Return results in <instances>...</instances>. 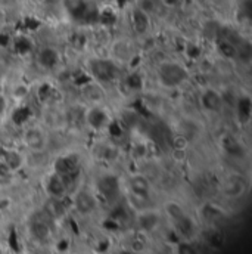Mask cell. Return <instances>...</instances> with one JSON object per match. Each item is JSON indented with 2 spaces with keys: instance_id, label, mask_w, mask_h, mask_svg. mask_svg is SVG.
<instances>
[{
  "instance_id": "cell-1",
  "label": "cell",
  "mask_w": 252,
  "mask_h": 254,
  "mask_svg": "<svg viewBox=\"0 0 252 254\" xmlns=\"http://www.w3.org/2000/svg\"><path fill=\"white\" fill-rule=\"evenodd\" d=\"M158 81L168 89L179 87L189 80V71L185 65L176 61H165L158 66Z\"/></svg>"
},
{
  "instance_id": "cell-2",
  "label": "cell",
  "mask_w": 252,
  "mask_h": 254,
  "mask_svg": "<svg viewBox=\"0 0 252 254\" xmlns=\"http://www.w3.org/2000/svg\"><path fill=\"white\" fill-rule=\"evenodd\" d=\"M89 72H90L92 78L95 81H98V83H111L120 74L115 61H112V60H102V58L90 60V63H89Z\"/></svg>"
},
{
  "instance_id": "cell-3",
  "label": "cell",
  "mask_w": 252,
  "mask_h": 254,
  "mask_svg": "<svg viewBox=\"0 0 252 254\" xmlns=\"http://www.w3.org/2000/svg\"><path fill=\"white\" fill-rule=\"evenodd\" d=\"M50 220L52 219L45 213V210H43V214L34 216L28 223V232H30L31 238H34L39 243L48 241L52 235V229H50V223H49Z\"/></svg>"
},
{
  "instance_id": "cell-4",
  "label": "cell",
  "mask_w": 252,
  "mask_h": 254,
  "mask_svg": "<svg viewBox=\"0 0 252 254\" xmlns=\"http://www.w3.org/2000/svg\"><path fill=\"white\" fill-rule=\"evenodd\" d=\"M74 208L81 214V216H90L98 210L99 201L96 198V195L90 190H77V193L74 195L72 199Z\"/></svg>"
},
{
  "instance_id": "cell-5",
  "label": "cell",
  "mask_w": 252,
  "mask_h": 254,
  "mask_svg": "<svg viewBox=\"0 0 252 254\" xmlns=\"http://www.w3.org/2000/svg\"><path fill=\"white\" fill-rule=\"evenodd\" d=\"M24 145L33 152H43L48 146V136L40 127H28L22 133Z\"/></svg>"
},
{
  "instance_id": "cell-6",
  "label": "cell",
  "mask_w": 252,
  "mask_h": 254,
  "mask_svg": "<svg viewBox=\"0 0 252 254\" xmlns=\"http://www.w3.org/2000/svg\"><path fill=\"white\" fill-rule=\"evenodd\" d=\"M128 188H130V193L134 199L145 202L151 196L152 185L145 175H133L128 179Z\"/></svg>"
},
{
  "instance_id": "cell-7",
  "label": "cell",
  "mask_w": 252,
  "mask_h": 254,
  "mask_svg": "<svg viewBox=\"0 0 252 254\" xmlns=\"http://www.w3.org/2000/svg\"><path fill=\"white\" fill-rule=\"evenodd\" d=\"M109 120H111L109 116L106 114V111L99 104H93L84 111V122H86L87 126L93 128V130L105 128L108 126Z\"/></svg>"
},
{
  "instance_id": "cell-8",
  "label": "cell",
  "mask_w": 252,
  "mask_h": 254,
  "mask_svg": "<svg viewBox=\"0 0 252 254\" xmlns=\"http://www.w3.org/2000/svg\"><path fill=\"white\" fill-rule=\"evenodd\" d=\"M53 172L59 176H68L80 173V161L75 154H66L61 155L53 163Z\"/></svg>"
},
{
  "instance_id": "cell-9",
  "label": "cell",
  "mask_w": 252,
  "mask_h": 254,
  "mask_svg": "<svg viewBox=\"0 0 252 254\" xmlns=\"http://www.w3.org/2000/svg\"><path fill=\"white\" fill-rule=\"evenodd\" d=\"M45 190L48 192L49 198H56V199H63L68 195V187L65 184L62 176H59L58 173L52 172L45 184Z\"/></svg>"
},
{
  "instance_id": "cell-10",
  "label": "cell",
  "mask_w": 252,
  "mask_h": 254,
  "mask_svg": "<svg viewBox=\"0 0 252 254\" xmlns=\"http://www.w3.org/2000/svg\"><path fill=\"white\" fill-rule=\"evenodd\" d=\"M201 105L209 113H220L223 110L224 99L215 89H205L201 95Z\"/></svg>"
},
{
  "instance_id": "cell-11",
  "label": "cell",
  "mask_w": 252,
  "mask_h": 254,
  "mask_svg": "<svg viewBox=\"0 0 252 254\" xmlns=\"http://www.w3.org/2000/svg\"><path fill=\"white\" fill-rule=\"evenodd\" d=\"M130 19H131V25L133 30L137 34H146L151 28V15L145 13L143 10H140L139 7H133L130 12Z\"/></svg>"
},
{
  "instance_id": "cell-12",
  "label": "cell",
  "mask_w": 252,
  "mask_h": 254,
  "mask_svg": "<svg viewBox=\"0 0 252 254\" xmlns=\"http://www.w3.org/2000/svg\"><path fill=\"white\" fill-rule=\"evenodd\" d=\"M0 164L15 173L24 166V157L13 149H4L0 151Z\"/></svg>"
},
{
  "instance_id": "cell-13",
  "label": "cell",
  "mask_w": 252,
  "mask_h": 254,
  "mask_svg": "<svg viewBox=\"0 0 252 254\" xmlns=\"http://www.w3.org/2000/svg\"><path fill=\"white\" fill-rule=\"evenodd\" d=\"M37 61L39 65L45 69H53L58 63H59V54L55 48H50V46H46V48H42L39 55H37Z\"/></svg>"
},
{
  "instance_id": "cell-14",
  "label": "cell",
  "mask_w": 252,
  "mask_h": 254,
  "mask_svg": "<svg viewBox=\"0 0 252 254\" xmlns=\"http://www.w3.org/2000/svg\"><path fill=\"white\" fill-rule=\"evenodd\" d=\"M98 190L101 192V195L106 199L114 198L118 190H120V184L118 179L114 176H103L98 181Z\"/></svg>"
},
{
  "instance_id": "cell-15",
  "label": "cell",
  "mask_w": 252,
  "mask_h": 254,
  "mask_svg": "<svg viewBox=\"0 0 252 254\" xmlns=\"http://www.w3.org/2000/svg\"><path fill=\"white\" fill-rule=\"evenodd\" d=\"M112 61L130 63L133 60V48L127 40H117L112 45Z\"/></svg>"
},
{
  "instance_id": "cell-16",
  "label": "cell",
  "mask_w": 252,
  "mask_h": 254,
  "mask_svg": "<svg viewBox=\"0 0 252 254\" xmlns=\"http://www.w3.org/2000/svg\"><path fill=\"white\" fill-rule=\"evenodd\" d=\"M137 220H139V226H140L142 231L151 232V231H153L158 226V223H159V214L156 211H153V210L145 208V210L140 211Z\"/></svg>"
},
{
  "instance_id": "cell-17",
  "label": "cell",
  "mask_w": 252,
  "mask_h": 254,
  "mask_svg": "<svg viewBox=\"0 0 252 254\" xmlns=\"http://www.w3.org/2000/svg\"><path fill=\"white\" fill-rule=\"evenodd\" d=\"M235 107H236V113H238V119L242 122V123H247L250 122L251 119V111H252V102L251 98L248 95H242L236 99L235 102Z\"/></svg>"
},
{
  "instance_id": "cell-18",
  "label": "cell",
  "mask_w": 252,
  "mask_h": 254,
  "mask_svg": "<svg viewBox=\"0 0 252 254\" xmlns=\"http://www.w3.org/2000/svg\"><path fill=\"white\" fill-rule=\"evenodd\" d=\"M224 193L229 196V198H238L242 195V192L245 190V184L242 182L241 178L238 176H233V178H229L223 187Z\"/></svg>"
},
{
  "instance_id": "cell-19",
  "label": "cell",
  "mask_w": 252,
  "mask_h": 254,
  "mask_svg": "<svg viewBox=\"0 0 252 254\" xmlns=\"http://www.w3.org/2000/svg\"><path fill=\"white\" fill-rule=\"evenodd\" d=\"M223 148H224V151H226L229 155H232V157L241 158V157L245 155V149H244L242 143H241L236 137H233V136H226V137L223 139Z\"/></svg>"
},
{
  "instance_id": "cell-20",
  "label": "cell",
  "mask_w": 252,
  "mask_h": 254,
  "mask_svg": "<svg viewBox=\"0 0 252 254\" xmlns=\"http://www.w3.org/2000/svg\"><path fill=\"white\" fill-rule=\"evenodd\" d=\"M164 208H165V213H167V216H168L171 223H176V222H179V220H182L183 217L188 216L185 208L179 202H176V201H168Z\"/></svg>"
},
{
  "instance_id": "cell-21",
  "label": "cell",
  "mask_w": 252,
  "mask_h": 254,
  "mask_svg": "<svg viewBox=\"0 0 252 254\" xmlns=\"http://www.w3.org/2000/svg\"><path fill=\"white\" fill-rule=\"evenodd\" d=\"M83 90H84V96L89 101H92L93 104H99V101L103 98V92H102L101 86L98 83H95V80H92L87 84H84Z\"/></svg>"
},
{
  "instance_id": "cell-22",
  "label": "cell",
  "mask_w": 252,
  "mask_h": 254,
  "mask_svg": "<svg viewBox=\"0 0 252 254\" xmlns=\"http://www.w3.org/2000/svg\"><path fill=\"white\" fill-rule=\"evenodd\" d=\"M12 46H13L15 54L19 55V57L28 55L31 52V49H33V43H31V40L27 36H18L16 39H13Z\"/></svg>"
},
{
  "instance_id": "cell-23",
  "label": "cell",
  "mask_w": 252,
  "mask_h": 254,
  "mask_svg": "<svg viewBox=\"0 0 252 254\" xmlns=\"http://www.w3.org/2000/svg\"><path fill=\"white\" fill-rule=\"evenodd\" d=\"M12 122L16 125V126H24L28 120H30V117H31V110H30V107L28 105H24V104H21V105H18L13 111H12Z\"/></svg>"
},
{
  "instance_id": "cell-24",
  "label": "cell",
  "mask_w": 252,
  "mask_h": 254,
  "mask_svg": "<svg viewBox=\"0 0 252 254\" xmlns=\"http://www.w3.org/2000/svg\"><path fill=\"white\" fill-rule=\"evenodd\" d=\"M218 52H220V55H223L227 60H233V58L238 57V48L229 39H224V40L218 42Z\"/></svg>"
},
{
  "instance_id": "cell-25",
  "label": "cell",
  "mask_w": 252,
  "mask_h": 254,
  "mask_svg": "<svg viewBox=\"0 0 252 254\" xmlns=\"http://www.w3.org/2000/svg\"><path fill=\"white\" fill-rule=\"evenodd\" d=\"M159 3H161V0H136V7H139L140 10H143L148 15H152L156 12V7Z\"/></svg>"
},
{
  "instance_id": "cell-26",
  "label": "cell",
  "mask_w": 252,
  "mask_h": 254,
  "mask_svg": "<svg viewBox=\"0 0 252 254\" xmlns=\"http://www.w3.org/2000/svg\"><path fill=\"white\" fill-rule=\"evenodd\" d=\"M126 83L131 90H140V89L143 87V80H142V77H140L137 72L130 74V75L127 77Z\"/></svg>"
},
{
  "instance_id": "cell-27",
  "label": "cell",
  "mask_w": 252,
  "mask_h": 254,
  "mask_svg": "<svg viewBox=\"0 0 252 254\" xmlns=\"http://www.w3.org/2000/svg\"><path fill=\"white\" fill-rule=\"evenodd\" d=\"M52 93H53V87H52V84H49V83H43V84H40V86H39L37 95H39V98H40V99H43V101L50 99V98H52Z\"/></svg>"
},
{
  "instance_id": "cell-28",
  "label": "cell",
  "mask_w": 252,
  "mask_h": 254,
  "mask_svg": "<svg viewBox=\"0 0 252 254\" xmlns=\"http://www.w3.org/2000/svg\"><path fill=\"white\" fill-rule=\"evenodd\" d=\"M106 128H108V133H109L112 137H120V136H123V127L120 126V123H118L117 120H109Z\"/></svg>"
},
{
  "instance_id": "cell-29",
  "label": "cell",
  "mask_w": 252,
  "mask_h": 254,
  "mask_svg": "<svg viewBox=\"0 0 252 254\" xmlns=\"http://www.w3.org/2000/svg\"><path fill=\"white\" fill-rule=\"evenodd\" d=\"M28 93H30V90H28L24 84H16V86L13 87V90H12V96H13L15 99H18V101L25 99V98L28 96Z\"/></svg>"
},
{
  "instance_id": "cell-30",
  "label": "cell",
  "mask_w": 252,
  "mask_h": 254,
  "mask_svg": "<svg viewBox=\"0 0 252 254\" xmlns=\"http://www.w3.org/2000/svg\"><path fill=\"white\" fill-rule=\"evenodd\" d=\"M177 254H196V252H195V249L190 246L189 241L185 240V241H180V243L177 244Z\"/></svg>"
},
{
  "instance_id": "cell-31",
  "label": "cell",
  "mask_w": 252,
  "mask_h": 254,
  "mask_svg": "<svg viewBox=\"0 0 252 254\" xmlns=\"http://www.w3.org/2000/svg\"><path fill=\"white\" fill-rule=\"evenodd\" d=\"M188 55H189L190 58H198L199 55H201V49L198 48V46H189V52H188Z\"/></svg>"
},
{
  "instance_id": "cell-32",
  "label": "cell",
  "mask_w": 252,
  "mask_h": 254,
  "mask_svg": "<svg viewBox=\"0 0 252 254\" xmlns=\"http://www.w3.org/2000/svg\"><path fill=\"white\" fill-rule=\"evenodd\" d=\"M12 40H10V37H7L4 33H0V48H6V46H9V43H10Z\"/></svg>"
},
{
  "instance_id": "cell-33",
  "label": "cell",
  "mask_w": 252,
  "mask_h": 254,
  "mask_svg": "<svg viewBox=\"0 0 252 254\" xmlns=\"http://www.w3.org/2000/svg\"><path fill=\"white\" fill-rule=\"evenodd\" d=\"M183 0H161V3H164L165 6H170V7H176L182 3Z\"/></svg>"
},
{
  "instance_id": "cell-34",
  "label": "cell",
  "mask_w": 252,
  "mask_h": 254,
  "mask_svg": "<svg viewBox=\"0 0 252 254\" xmlns=\"http://www.w3.org/2000/svg\"><path fill=\"white\" fill-rule=\"evenodd\" d=\"M4 108H6V99L3 96H0V114L4 111Z\"/></svg>"
}]
</instances>
